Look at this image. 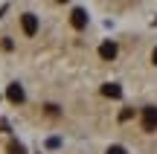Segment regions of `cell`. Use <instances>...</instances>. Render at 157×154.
<instances>
[{"label":"cell","instance_id":"10","mask_svg":"<svg viewBox=\"0 0 157 154\" xmlns=\"http://www.w3.org/2000/svg\"><path fill=\"white\" fill-rule=\"evenodd\" d=\"M151 61H154V64H157V47H154V52H151Z\"/></svg>","mask_w":157,"mask_h":154},{"label":"cell","instance_id":"6","mask_svg":"<svg viewBox=\"0 0 157 154\" xmlns=\"http://www.w3.org/2000/svg\"><path fill=\"white\" fill-rule=\"evenodd\" d=\"M102 93L111 96V99H119V96H122V87H119V85H105V87H102Z\"/></svg>","mask_w":157,"mask_h":154},{"label":"cell","instance_id":"9","mask_svg":"<svg viewBox=\"0 0 157 154\" xmlns=\"http://www.w3.org/2000/svg\"><path fill=\"white\" fill-rule=\"evenodd\" d=\"M108 154H128V151H125L122 145H111V148H108Z\"/></svg>","mask_w":157,"mask_h":154},{"label":"cell","instance_id":"11","mask_svg":"<svg viewBox=\"0 0 157 154\" xmlns=\"http://www.w3.org/2000/svg\"><path fill=\"white\" fill-rule=\"evenodd\" d=\"M61 3H64V0H61Z\"/></svg>","mask_w":157,"mask_h":154},{"label":"cell","instance_id":"3","mask_svg":"<svg viewBox=\"0 0 157 154\" xmlns=\"http://www.w3.org/2000/svg\"><path fill=\"white\" fill-rule=\"evenodd\" d=\"M70 23H73L76 29H84V26H87V12H84V9H73V15H70Z\"/></svg>","mask_w":157,"mask_h":154},{"label":"cell","instance_id":"4","mask_svg":"<svg viewBox=\"0 0 157 154\" xmlns=\"http://www.w3.org/2000/svg\"><path fill=\"white\" fill-rule=\"evenodd\" d=\"M99 55L105 58V61H111V58H117V44H113V41H105V44L99 47Z\"/></svg>","mask_w":157,"mask_h":154},{"label":"cell","instance_id":"1","mask_svg":"<svg viewBox=\"0 0 157 154\" xmlns=\"http://www.w3.org/2000/svg\"><path fill=\"white\" fill-rule=\"evenodd\" d=\"M143 131H157V108H143Z\"/></svg>","mask_w":157,"mask_h":154},{"label":"cell","instance_id":"8","mask_svg":"<svg viewBox=\"0 0 157 154\" xmlns=\"http://www.w3.org/2000/svg\"><path fill=\"white\" fill-rule=\"evenodd\" d=\"M131 116H134V111H131V108H125V111H122V114H119V119H122V122H128V119H131Z\"/></svg>","mask_w":157,"mask_h":154},{"label":"cell","instance_id":"7","mask_svg":"<svg viewBox=\"0 0 157 154\" xmlns=\"http://www.w3.org/2000/svg\"><path fill=\"white\" fill-rule=\"evenodd\" d=\"M9 154H26L21 143H9Z\"/></svg>","mask_w":157,"mask_h":154},{"label":"cell","instance_id":"2","mask_svg":"<svg viewBox=\"0 0 157 154\" xmlns=\"http://www.w3.org/2000/svg\"><path fill=\"white\" fill-rule=\"evenodd\" d=\"M21 26H23L26 35H35V32H38V17H35L32 12H26V15L21 17Z\"/></svg>","mask_w":157,"mask_h":154},{"label":"cell","instance_id":"5","mask_svg":"<svg viewBox=\"0 0 157 154\" xmlns=\"http://www.w3.org/2000/svg\"><path fill=\"white\" fill-rule=\"evenodd\" d=\"M9 99H12L15 105H21V102H23V87H21V85H12V87H9Z\"/></svg>","mask_w":157,"mask_h":154}]
</instances>
